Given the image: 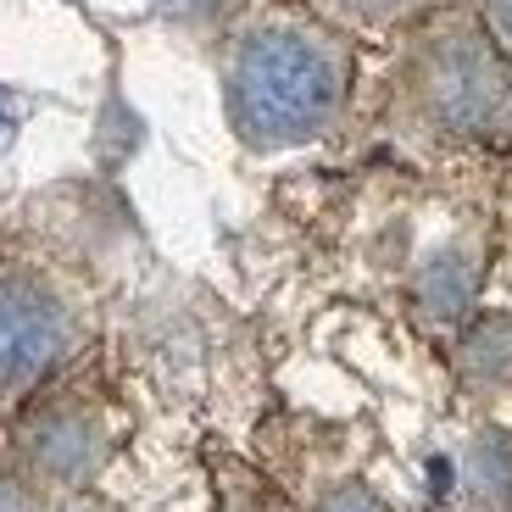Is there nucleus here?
I'll use <instances>...</instances> for the list:
<instances>
[{
  "label": "nucleus",
  "instance_id": "nucleus-5",
  "mask_svg": "<svg viewBox=\"0 0 512 512\" xmlns=\"http://www.w3.org/2000/svg\"><path fill=\"white\" fill-rule=\"evenodd\" d=\"M95 334L101 318L90 295L73 290L62 273L39 262H0V440L39 384L95 351Z\"/></svg>",
  "mask_w": 512,
  "mask_h": 512
},
{
  "label": "nucleus",
  "instance_id": "nucleus-7",
  "mask_svg": "<svg viewBox=\"0 0 512 512\" xmlns=\"http://www.w3.org/2000/svg\"><path fill=\"white\" fill-rule=\"evenodd\" d=\"M301 6L329 28H340L346 39H390L396 28L429 17L446 0H301Z\"/></svg>",
  "mask_w": 512,
  "mask_h": 512
},
{
  "label": "nucleus",
  "instance_id": "nucleus-3",
  "mask_svg": "<svg viewBox=\"0 0 512 512\" xmlns=\"http://www.w3.org/2000/svg\"><path fill=\"white\" fill-rule=\"evenodd\" d=\"M251 462L279 490V512H429L418 474L373 418L273 407L251 423Z\"/></svg>",
  "mask_w": 512,
  "mask_h": 512
},
{
  "label": "nucleus",
  "instance_id": "nucleus-2",
  "mask_svg": "<svg viewBox=\"0 0 512 512\" xmlns=\"http://www.w3.org/2000/svg\"><path fill=\"white\" fill-rule=\"evenodd\" d=\"M351 101V39L312 12H273L229 51V123L256 151L323 140Z\"/></svg>",
  "mask_w": 512,
  "mask_h": 512
},
{
  "label": "nucleus",
  "instance_id": "nucleus-6",
  "mask_svg": "<svg viewBox=\"0 0 512 512\" xmlns=\"http://www.w3.org/2000/svg\"><path fill=\"white\" fill-rule=\"evenodd\" d=\"M440 396L446 407L468 418H490L512 435V295H501L496 268H490L485 295L474 312L457 323L446 346H440Z\"/></svg>",
  "mask_w": 512,
  "mask_h": 512
},
{
  "label": "nucleus",
  "instance_id": "nucleus-10",
  "mask_svg": "<svg viewBox=\"0 0 512 512\" xmlns=\"http://www.w3.org/2000/svg\"><path fill=\"white\" fill-rule=\"evenodd\" d=\"M429 512H457V507H429Z\"/></svg>",
  "mask_w": 512,
  "mask_h": 512
},
{
  "label": "nucleus",
  "instance_id": "nucleus-9",
  "mask_svg": "<svg viewBox=\"0 0 512 512\" xmlns=\"http://www.w3.org/2000/svg\"><path fill=\"white\" fill-rule=\"evenodd\" d=\"M0 512H45V496L6 462H0Z\"/></svg>",
  "mask_w": 512,
  "mask_h": 512
},
{
  "label": "nucleus",
  "instance_id": "nucleus-1",
  "mask_svg": "<svg viewBox=\"0 0 512 512\" xmlns=\"http://www.w3.org/2000/svg\"><path fill=\"white\" fill-rule=\"evenodd\" d=\"M396 34L407 45L390 117L407 140L435 151H485L512 140V62L496 51L474 6L446 0Z\"/></svg>",
  "mask_w": 512,
  "mask_h": 512
},
{
  "label": "nucleus",
  "instance_id": "nucleus-4",
  "mask_svg": "<svg viewBox=\"0 0 512 512\" xmlns=\"http://www.w3.org/2000/svg\"><path fill=\"white\" fill-rule=\"evenodd\" d=\"M134 435V407L112 379V362L101 346L84 351L73 368L45 379L6 423L0 462L17 468L39 496L62 490H101L112 462L123 457Z\"/></svg>",
  "mask_w": 512,
  "mask_h": 512
},
{
  "label": "nucleus",
  "instance_id": "nucleus-8",
  "mask_svg": "<svg viewBox=\"0 0 512 512\" xmlns=\"http://www.w3.org/2000/svg\"><path fill=\"white\" fill-rule=\"evenodd\" d=\"M474 6V17L485 23V34L496 39V51L512 62V0H468Z\"/></svg>",
  "mask_w": 512,
  "mask_h": 512
}]
</instances>
